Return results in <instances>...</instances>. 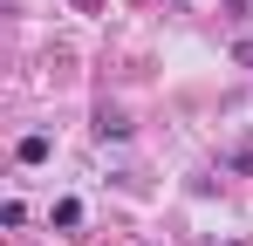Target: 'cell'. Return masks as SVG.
I'll return each mask as SVG.
<instances>
[{
  "mask_svg": "<svg viewBox=\"0 0 253 246\" xmlns=\"http://www.w3.org/2000/svg\"><path fill=\"white\" fill-rule=\"evenodd\" d=\"M55 226H83V199H62V205H55Z\"/></svg>",
  "mask_w": 253,
  "mask_h": 246,
  "instance_id": "2",
  "label": "cell"
},
{
  "mask_svg": "<svg viewBox=\"0 0 253 246\" xmlns=\"http://www.w3.org/2000/svg\"><path fill=\"white\" fill-rule=\"evenodd\" d=\"M14 158H21V164H42V158H48V137H21V151H14Z\"/></svg>",
  "mask_w": 253,
  "mask_h": 246,
  "instance_id": "1",
  "label": "cell"
},
{
  "mask_svg": "<svg viewBox=\"0 0 253 246\" xmlns=\"http://www.w3.org/2000/svg\"><path fill=\"white\" fill-rule=\"evenodd\" d=\"M76 7H103V0H76Z\"/></svg>",
  "mask_w": 253,
  "mask_h": 246,
  "instance_id": "3",
  "label": "cell"
}]
</instances>
